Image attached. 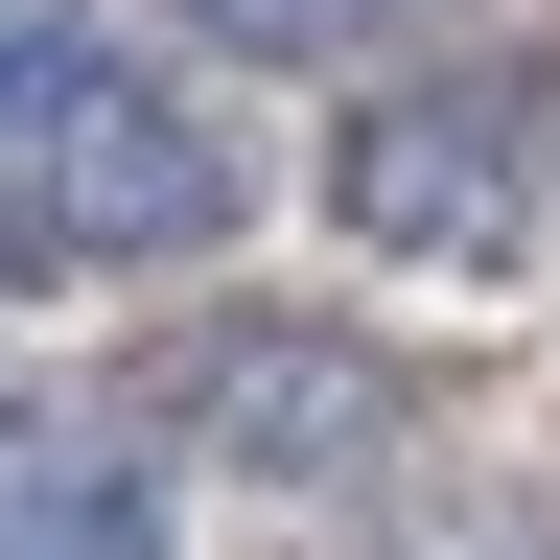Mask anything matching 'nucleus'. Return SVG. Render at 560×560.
I'll return each instance as SVG.
<instances>
[{
	"label": "nucleus",
	"mask_w": 560,
	"mask_h": 560,
	"mask_svg": "<svg viewBox=\"0 0 560 560\" xmlns=\"http://www.w3.org/2000/svg\"><path fill=\"white\" fill-rule=\"evenodd\" d=\"M210 234H234V140L94 24H0V280H164Z\"/></svg>",
	"instance_id": "nucleus-1"
},
{
	"label": "nucleus",
	"mask_w": 560,
	"mask_h": 560,
	"mask_svg": "<svg viewBox=\"0 0 560 560\" xmlns=\"http://www.w3.org/2000/svg\"><path fill=\"white\" fill-rule=\"evenodd\" d=\"M537 187H560V24L397 47V94H350V140H327V210L374 257H420V280H514Z\"/></svg>",
	"instance_id": "nucleus-2"
},
{
	"label": "nucleus",
	"mask_w": 560,
	"mask_h": 560,
	"mask_svg": "<svg viewBox=\"0 0 560 560\" xmlns=\"http://www.w3.org/2000/svg\"><path fill=\"white\" fill-rule=\"evenodd\" d=\"M117 444L140 467H257V490H350L420 444V374L374 327H280V304H210L117 374Z\"/></svg>",
	"instance_id": "nucleus-3"
},
{
	"label": "nucleus",
	"mask_w": 560,
	"mask_h": 560,
	"mask_svg": "<svg viewBox=\"0 0 560 560\" xmlns=\"http://www.w3.org/2000/svg\"><path fill=\"white\" fill-rule=\"evenodd\" d=\"M0 560H164V467H140L94 397L0 374Z\"/></svg>",
	"instance_id": "nucleus-4"
},
{
	"label": "nucleus",
	"mask_w": 560,
	"mask_h": 560,
	"mask_svg": "<svg viewBox=\"0 0 560 560\" xmlns=\"http://www.w3.org/2000/svg\"><path fill=\"white\" fill-rule=\"evenodd\" d=\"M187 24H210V47H304V70H327V47H444L467 0H187Z\"/></svg>",
	"instance_id": "nucleus-5"
},
{
	"label": "nucleus",
	"mask_w": 560,
	"mask_h": 560,
	"mask_svg": "<svg viewBox=\"0 0 560 560\" xmlns=\"http://www.w3.org/2000/svg\"><path fill=\"white\" fill-rule=\"evenodd\" d=\"M467 560H537V537H467Z\"/></svg>",
	"instance_id": "nucleus-6"
}]
</instances>
